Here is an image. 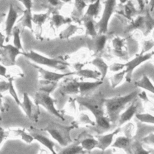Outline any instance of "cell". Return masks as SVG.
Here are the masks:
<instances>
[{
    "label": "cell",
    "instance_id": "cell-32",
    "mask_svg": "<svg viewBox=\"0 0 154 154\" xmlns=\"http://www.w3.org/2000/svg\"><path fill=\"white\" fill-rule=\"evenodd\" d=\"M82 145V148L88 151H91L97 146L98 141L93 138H87L83 140L80 142Z\"/></svg>",
    "mask_w": 154,
    "mask_h": 154
},
{
    "label": "cell",
    "instance_id": "cell-36",
    "mask_svg": "<svg viewBox=\"0 0 154 154\" xmlns=\"http://www.w3.org/2000/svg\"><path fill=\"white\" fill-rule=\"evenodd\" d=\"M126 75L125 70H123V72L118 73L114 75L112 77L110 78L112 83V88H114L116 87L119 83L122 82L123 79H124V76Z\"/></svg>",
    "mask_w": 154,
    "mask_h": 154
},
{
    "label": "cell",
    "instance_id": "cell-63",
    "mask_svg": "<svg viewBox=\"0 0 154 154\" xmlns=\"http://www.w3.org/2000/svg\"><path fill=\"white\" fill-rule=\"evenodd\" d=\"M144 2H145V5H147L149 3V0H143Z\"/></svg>",
    "mask_w": 154,
    "mask_h": 154
},
{
    "label": "cell",
    "instance_id": "cell-29",
    "mask_svg": "<svg viewBox=\"0 0 154 154\" xmlns=\"http://www.w3.org/2000/svg\"><path fill=\"white\" fill-rule=\"evenodd\" d=\"M143 143L140 140H133L131 145V152L134 154H149L150 152L143 148Z\"/></svg>",
    "mask_w": 154,
    "mask_h": 154
},
{
    "label": "cell",
    "instance_id": "cell-31",
    "mask_svg": "<svg viewBox=\"0 0 154 154\" xmlns=\"http://www.w3.org/2000/svg\"><path fill=\"white\" fill-rule=\"evenodd\" d=\"M95 53H99L104 49L107 41V37L105 34L97 35L95 38Z\"/></svg>",
    "mask_w": 154,
    "mask_h": 154
},
{
    "label": "cell",
    "instance_id": "cell-43",
    "mask_svg": "<svg viewBox=\"0 0 154 154\" xmlns=\"http://www.w3.org/2000/svg\"><path fill=\"white\" fill-rule=\"evenodd\" d=\"M134 126L131 123H128L125 126V127L123 128V131L126 137L130 138H132V132L134 130Z\"/></svg>",
    "mask_w": 154,
    "mask_h": 154
},
{
    "label": "cell",
    "instance_id": "cell-48",
    "mask_svg": "<svg viewBox=\"0 0 154 154\" xmlns=\"http://www.w3.org/2000/svg\"><path fill=\"white\" fill-rule=\"evenodd\" d=\"M10 83L9 82H6L5 81L0 82V94L8 91Z\"/></svg>",
    "mask_w": 154,
    "mask_h": 154
},
{
    "label": "cell",
    "instance_id": "cell-16",
    "mask_svg": "<svg viewBox=\"0 0 154 154\" xmlns=\"http://www.w3.org/2000/svg\"><path fill=\"white\" fill-rule=\"evenodd\" d=\"M133 139L126 137H120L116 139L115 142L112 145V147L124 150L127 153H131V145Z\"/></svg>",
    "mask_w": 154,
    "mask_h": 154
},
{
    "label": "cell",
    "instance_id": "cell-4",
    "mask_svg": "<svg viewBox=\"0 0 154 154\" xmlns=\"http://www.w3.org/2000/svg\"><path fill=\"white\" fill-rule=\"evenodd\" d=\"M34 102L37 106L38 107V106L41 105L46 108L50 113L54 115L55 116L60 118L63 121L65 120V118L54 107L55 100L51 98L49 94L42 91L37 92L35 95Z\"/></svg>",
    "mask_w": 154,
    "mask_h": 154
},
{
    "label": "cell",
    "instance_id": "cell-34",
    "mask_svg": "<svg viewBox=\"0 0 154 154\" xmlns=\"http://www.w3.org/2000/svg\"><path fill=\"white\" fill-rule=\"evenodd\" d=\"M80 29V28L76 26V25H69L65 30H64L60 33V37L61 39H67V38H68L69 37H71Z\"/></svg>",
    "mask_w": 154,
    "mask_h": 154
},
{
    "label": "cell",
    "instance_id": "cell-56",
    "mask_svg": "<svg viewBox=\"0 0 154 154\" xmlns=\"http://www.w3.org/2000/svg\"><path fill=\"white\" fill-rule=\"evenodd\" d=\"M138 3V5H139V8H140V11H142L145 8V2L143 0H137Z\"/></svg>",
    "mask_w": 154,
    "mask_h": 154
},
{
    "label": "cell",
    "instance_id": "cell-24",
    "mask_svg": "<svg viewBox=\"0 0 154 154\" xmlns=\"http://www.w3.org/2000/svg\"><path fill=\"white\" fill-rule=\"evenodd\" d=\"M92 63L99 69L100 73H101L100 80L103 81L106 76L109 66L107 65V64L104 61V60L102 58H100V57H97V58L94 59L92 61Z\"/></svg>",
    "mask_w": 154,
    "mask_h": 154
},
{
    "label": "cell",
    "instance_id": "cell-3",
    "mask_svg": "<svg viewBox=\"0 0 154 154\" xmlns=\"http://www.w3.org/2000/svg\"><path fill=\"white\" fill-rule=\"evenodd\" d=\"M105 8L100 21L95 24V29L98 31L97 35L105 34L107 32L109 20L115 11L116 0H106L103 2Z\"/></svg>",
    "mask_w": 154,
    "mask_h": 154
},
{
    "label": "cell",
    "instance_id": "cell-61",
    "mask_svg": "<svg viewBox=\"0 0 154 154\" xmlns=\"http://www.w3.org/2000/svg\"><path fill=\"white\" fill-rule=\"evenodd\" d=\"M128 1V0H119V2L121 4H124V3H126Z\"/></svg>",
    "mask_w": 154,
    "mask_h": 154
},
{
    "label": "cell",
    "instance_id": "cell-20",
    "mask_svg": "<svg viewBox=\"0 0 154 154\" xmlns=\"http://www.w3.org/2000/svg\"><path fill=\"white\" fill-rule=\"evenodd\" d=\"M73 75H76L83 79H92L96 80H100V77L101 73L97 71H94L91 69H81L79 71L73 72ZM101 81V80H100Z\"/></svg>",
    "mask_w": 154,
    "mask_h": 154
},
{
    "label": "cell",
    "instance_id": "cell-35",
    "mask_svg": "<svg viewBox=\"0 0 154 154\" xmlns=\"http://www.w3.org/2000/svg\"><path fill=\"white\" fill-rule=\"evenodd\" d=\"M49 12H47L46 14H34L32 16V21L35 25H37V27L41 28L42 25L44 23L46 19L49 17Z\"/></svg>",
    "mask_w": 154,
    "mask_h": 154
},
{
    "label": "cell",
    "instance_id": "cell-1",
    "mask_svg": "<svg viewBox=\"0 0 154 154\" xmlns=\"http://www.w3.org/2000/svg\"><path fill=\"white\" fill-rule=\"evenodd\" d=\"M139 93L138 91H134L125 96L116 97L104 100V104L107 108L108 118L113 123L118 122L120 113L126 107L129 102L135 99Z\"/></svg>",
    "mask_w": 154,
    "mask_h": 154
},
{
    "label": "cell",
    "instance_id": "cell-55",
    "mask_svg": "<svg viewBox=\"0 0 154 154\" xmlns=\"http://www.w3.org/2000/svg\"><path fill=\"white\" fill-rule=\"evenodd\" d=\"M83 66H84V64H82L80 63H77L73 65V67L76 70V71H79V70H81Z\"/></svg>",
    "mask_w": 154,
    "mask_h": 154
},
{
    "label": "cell",
    "instance_id": "cell-41",
    "mask_svg": "<svg viewBox=\"0 0 154 154\" xmlns=\"http://www.w3.org/2000/svg\"><path fill=\"white\" fill-rule=\"evenodd\" d=\"M114 49L121 50L125 46V39H121L119 37H116L112 40Z\"/></svg>",
    "mask_w": 154,
    "mask_h": 154
},
{
    "label": "cell",
    "instance_id": "cell-62",
    "mask_svg": "<svg viewBox=\"0 0 154 154\" xmlns=\"http://www.w3.org/2000/svg\"><path fill=\"white\" fill-rule=\"evenodd\" d=\"M61 2H65V3H68V2H71L72 0H60Z\"/></svg>",
    "mask_w": 154,
    "mask_h": 154
},
{
    "label": "cell",
    "instance_id": "cell-7",
    "mask_svg": "<svg viewBox=\"0 0 154 154\" xmlns=\"http://www.w3.org/2000/svg\"><path fill=\"white\" fill-rule=\"evenodd\" d=\"M153 54V51H152L150 53H148L146 54L143 55H138L135 58L133 59V60L128 61V63L125 64V67H126V69H125L126 72V80L127 82L130 83L131 81V77L133 69L137 67L141 63H142L144 61H146L151 59Z\"/></svg>",
    "mask_w": 154,
    "mask_h": 154
},
{
    "label": "cell",
    "instance_id": "cell-33",
    "mask_svg": "<svg viewBox=\"0 0 154 154\" xmlns=\"http://www.w3.org/2000/svg\"><path fill=\"white\" fill-rule=\"evenodd\" d=\"M21 33L20 30L19 29V27L17 26L14 27L12 29L11 32V35L14 36V46L18 48L20 50H23V48L22 46V44L20 41V34Z\"/></svg>",
    "mask_w": 154,
    "mask_h": 154
},
{
    "label": "cell",
    "instance_id": "cell-49",
    "mask_svg": "<svg viewBox=\"0 0 154 154\" xmlns=\"http://www.w3.org/2000/svg\"><path fill=\"white\" fill-rule=\"evenodd\" d=\"M9 136L8 131H5L3 128H0V145L2 144L3 141Z\"/></svg>",
    "mask_w": 154,
    "mask_h": 154
},
{
    "label": "cell",
    "instance_id": "cell-9",
    "mask_svg": "<svg viewBox=\"0 0 154 154\" xmlns=\"http://www.w3.org/2000/svg\"><path fill=\"white\" fill-rule=\"evenodd\" d=\"M18 12L12 4L10 5L9 12L8 14L7 19H6L5 22V33H6V38L5 41L8 42L11 36L12 29L14 28V24L16 22L17 19L18 18Z\"/></svg>",
    "mask_w": 154,
    "mask_h": 154
},
{
    "label": "cell",
    "instance_id": "cell-44",
    "mask_svg": "<svg viewBox=\"0 0 154 154\" xmlns=\"http://www.w3.org/2000/svg\"><path fill=\"white\" fill-rule=\"evenodd\" d=\"M153 41H145L143 44V48L142 52L140 54V55H143L146 52L151 49L153 47Z\"/></svg>",
    "mask_w": 154,
    "mask_h": 154
},
{
    "label": "cell",
    "instance_id": "cell-51",
    "mask_svg": "<svg viewBox=\"0 0 154 154\" xmlns=\"http://www.w3.org/2000/svg\"><path fill=\"white\" fill-rule=\"evenodd\" d=\"M113 53H114V54H115V56H116L118 57H125L126 55V53L122 49L121 50L114 49L113 50Z\"/></svg>",
    "mask_w": 154,
    "mask_h": 154
},
{
    "label": "cell",
    "instance_id": "cell-46",
    "mask_svg": "<svg viewBox=\"0 0 154 154\" xmlns=\"http://www.w3.org/2000/svg\"><path fill=\"white\" fill-rule=\"evenodd\" d=\"M79 120L81 123L83 124H91L93 126L95 125V123L92 122L88 116L85 114H81L79 117Z\"/></svg>",
    "mask_w": 154,
    "mask_h": 154
},
{
    "label": "cell",
    "instance_id": "cell-58",
    "mask_svg": "<svg viewBox=\"0 0 154 154\" xmlns=\"http://www.w3.org/2000/svg\"><path fill=\"white\" fill-rule=\"evenodd\" d=\"M150 12L153 11V7H154V0H150Z\"/></svg>",
    "mask_w": 154,
    "mask_h": 154
},
{
    "label": "cell",
    "instance_id": "cell-13",
    "mask_svg": "<svg viewBox=\"0 0 154 154\" xmlns=\"http://www.w3.org/2000/svg\"><path fill=\"white\" fill-rule=\"evenodd\" d=\"M32 20V15L31 10L26 9L23 12V15L17 22L18 23L20 24L17 26L20 29L21 33L23 31L25 27H28L33 32Z\"/></svg>",
    "mask_w": 154,
    "mask_h": 154
},
{
    "label": "cell",
    "instance_id": "cell-2",
    "mask_svg": "<svg viewBox=\"0 0 154 154\" xmlns=\"http://www.w3.org/2000/svg\"><path fill=\"white\" fill-rule=\"evenodd\" d=\"M23 55L28 57L29 59L32 60L33 61L39 64V65L49 66L51 68H56L57 69L62 70L65 69L67 66L69 65V64L67 63L66 62L57 60L56 59L48 58V57H44L34 52V51H30L29 53L23 52Z\"/></svg>",
    "mask_w": 154,
    "mask_h": 154
},
{
    "label": "cell",
    "instance_id": "cell-52",
    "mask_svg": "<svg viewBox=\"0 0 154 154\" xmlns=\"http://www.w3.org/2000/svg\"><path fill=\"white\" fill-rule=\"evenodd\" d=\"M138 96H139V97L145 102H149L150 101L149 99H148V97H147L145 92H144V91L142 92H141V93H138Z\"/></svg>",
    "mask_w": 154,
    "mask_h": 154
},
{
    "label": "cell",
    "instance_id": "cell-26",
    "mask_svg": "<svg viewBox=\"0 0 154 154\" xmlns=\"http://www.w3.org/2000/svg\"><path fill=\"white\" fill-rule=\"evenodd\" d=\"M84 149L82 148V146L79 145V143L65 146L61 149L59 153L61 154H76V153H84Z\"/></svg>",
    "mask_w": 154,
    "mask_h": 154
},
{
    "label": "cell",
    "instance_id": "cell-11",
    "mask_svg": "<svg viewBox=\"0 0 154 154\" xmlns=\"http://www.w3.org/2000/svg\"><path fill=\"white\" fill-rule=\"evenodd\" d=\"M121 130V128L119 127L111 133L105 134V135H100L97 137L98 139V143L96 147L101 149L102 151H104L108 146H109L111 145L114 137L119 132H120Z\"/></svg>",
    "mask_w": 154,
    "mask_h": 154
},
{
    "label": "cell",
    "instance_id": "cell-54",
    "mask_svg": "<svg viewBox=\"0 0 154 154\" xmlns=\"http://www.w3.org/2000/svg\"><path fill=\"white\" fill-rule=\"evenodd\" d=\"M6 69L5 66H2V65H0V75L5 76L6 78H8V76H6Z\"/></svg>",
    "mask_w": 154,
    "mask_h": 154
},
{
    "label": "cell",
    "instance_id": "cell-21",
    "mask_svg": "<svg viewBox=\"0 0 154 154\" xmlns=\"http://www.w3.org/2000/svg\"><path fill=\"white\" fill-rule=\"evenodd\" d=\"M152 132H153V127L149 126L148 125H143L141 123H138V129L137 131L136 135L132 137L133 140H140L142 138L146 137V135Z\"/></svg>",
    "mask_w": 154,
    "mask_h": 154
},
{
    "label": "cell",
    "instance_id": "cell-27",
    "mask_svg": "<svg viewBox=\"0 0 154 154\" xmlns=\"http://www.w3.org/2000/svg\"><path fill=\"white\" fill-rule=\"evenodd\" d=\"M87 6L83 0H75V8L72 12V16L74 19H79L83 15V11Z\"/></svg>",
    "mask_w": 154,
    "mask_h": 154
},
{
    "label": "cell",
    "instance_id": "cell-23",
    "mask_svg": "<svg viewBox=\"0 0 154 154\" xmlns=\"http://www.w3.org/2000/svg\"><path fill=\"white\" fill-rule=\"evenodd\" d=\"M101 10L100 0H96V2L88 5L87 12L85 13V16H88L91 17H97L99 15V13Z\"/></svg>",
    "mask_w": 154,
    "mask_h": 154
},
{
    "label": "cell",
    "instance_id": "cell-17",
    "mask_svg": "<svg viewBox=\"0 0 154 154\" xmlns=\"http://www.w3.org/2000/svg\"><path fill=\"white\" fill-rule=\"evenodd\" d=\"M30 134L34 138V139L37 140L38 142H39L45 146H46L47 148H48L54 154L56 153V152L54 150V147L56 145V144L49 138L42 135V134L35 133L34 131H30Z\"/></svg>",
    "mask_w": 154,
    "mask_h": 154
},
{
    "label": "cell",
    "instance_id": "cell-28",
    "mask_svg": "<svg viewBox=\"0 0 154 154\" xmlns=\"http://www.w3.org/2000/svg\"><path fill=\"white\" fill-rule=\"evenodd\" d=\"M134 85L137 87L143 88L152 93H154V87L149 79L146 75H143L142 79L134 82Z\"/></svg>",
    "mask_w": 154,
    "mask_h": 154
},
{
    "label": "cell",
    "instance_id": "cell-39",
    "mask_svg": "<svg viewBox=\"0 0 154 154\" xmlns=\"http://www.w3.org/2000/svg\"><path fill=\"white\" fill-rule=\"evenodd\" d=\"M57 82H50L46 83V84L41 85V88H39V91H42L48 94H50L51 92L53 91L56 88Z\"/></svg>",
    "mask_w": 154,
    "mask_h": 154
},
{
    "label": "cell",
    "instance_id": "cell-45",
    "mask_svg": "<svg viewBox=\"0 0 154 154\" xmlns=\"http://www.w3.org/2000/svg\"><path fill=\"white\" fill-rule=\"evenodd\" d=\"M140 140L142 143H145L146 144L152 145V146H153V143H154V134H153V132H152V133H149L148 134V136L146 135V137L142 138V139H140Z\"/></svg>",
    "mask_w": 154,
    "mask_h": 154
},
{
    "label": "cell",
    "instance_id": "cell-50",
    "mask_svg": "<svg viewBox=\"0 0 154 154\" xmlns=\"http://www.w3.org/2000/svg\"><path fill=\"white\" fill-rule=\"evenodd\" d=\"M18 1L22 2L23 4V5L25 6L26 9L31 10L32 5V0H18Z\"/></svg>",
    "mask_w": 154,
    "mask_h": 154
},
{
    "label": "cell",
    "instance_id": "cell-53",
    "mask_svg": "<svg viewBox=\"0 0 154 154\" xmlns=\"http://www.w3.org/2000/svg\"><path fill=\"white\" fill-rule=\"evenodd\" d=\"M46 1L51 5L53 6H57L60 3L61 1L60 0H46Z\"/></svg>",
    "mask_w": 154,
    "mask_h": 154
},
{
    "label": "cell",
    "instance_id": "cell-59",
    "mask_svg": "<svg viewBox=\"0 0 154 154\" xmlns=\"http://www.w3.org/2000/svg\"><path fill=\"white\" fill-rule=\"evenodd\" d=\"M5 17V14H2V13H0V24H1V23Z\"/></svg>",
    "mask_w": 154,
    "mask_h": 154
},
{
    "label": "cell",
    "instance_id": "cell-18",
    "mask_svg": "<svg viewBox=\"0 0 154 154\" xmlns=\"http://www.w3.org/2000/svg\"><path fill=\"white\" fill-rule=\"evenodd\" d=\"M82 20L84 22V25L86 29V35L91 36L93 39H94L97 36V32L95 29L94 18L84 15Z\"/></svg>",
    "mask_w": 154,
    "mask_h": 154
},
{
    "label": "cell",
    "instance_id": "cell-42",
    "mask_svg": "<svg viewBox=\"0 0 154 154\" xmlns=\"http://www.w3.org/2000/svg\"><path fill=\"white\" fill-rule=\"evenodd\" d=\"M16 133H17V135H20L22 140H24L25 142H26L28 143H30L32 142L34 138L32 137L30 134H28L23 131L22 130H18V131H15Z\"/></svg>",
    "mask_w": 154,
    "mask_h": 154
},
{
    "label": "cell",
    "instance_id": "cell-60",
    "mask_svg": "<svg viewBox=\"0 0 154 154\" xmlns=\"http://www.w3.org/2000/svg\"><path fill=\"white\" fill-rule=\"evenodd\" d=\"M2 96L1 94H0V109H2Z\"/></svg>",
    "mask_w": 154,
    "mask_h": 154
},
{
    "label": "cell",
    "instance_id": "cell-12",
    "mask_svg": "<svg viewBox=\"0 0 154 154\" xmlns=\"http://www.w3.org/2000/svg\"><path fill=\"white\" fill-rule=\"evenodd\" d=\"M138 105L136 104V101L134 100L133 101L132 104L127 108L126 111H125L122 114L119 118L118 120V126L120 127L121 126L126 123L127 121H129L133 116L137 113V111Z\"/></svg>",
    "mask_w": 154,
    "mask_h": 154
},
{
    "label": "cell",
    "instance_id": "cell-14",
    "mask_svg": "<svg viewBox=\"0 0 154 154\" xmlns=\"http://www.w3.org/2000/svg\"><path fill=\"white\" fill-rule=\"evenodd\" d=\"M59 91L63 94H76L79 93L77 81L73 80L69 82H65L64 84L60 85Z\"/></svg>",
    "mask_w": 154,
    "mask_h": 154
},
{
    "label": "cell",
    "instance_id": "cell-30",
    "mask_svg": "<svg viewBox=\"0 0 154 154\" xmlns=\"http://www.w3.org/2000/svg\"><path fill=\"white\" fill-rule=\"evenodd\" d=\"M144 20H145V30L143 32L145 36H146L153 29L154 25V21L153 18L152 17L150 10L149 9L146 10L145 16H144Z\"/></svg>",
    "mask_w": 154,
    "mask_h": 154
},
{
    "label": "cell",
    "instance_id": "cell-10",
    "mask_svg": "<svg viewBox=\"0 0 154 154\" xmlns=\"http://www.w3.org/2000/svg\"><path fill=\"white\" fill-rule=\"evenodd\" d=\"M32 65L34 66V67H35L36 69H37L38 72L41 73V75L39 76V78L42 79V80L46 81V82H58L61 79L64 78V77H65L66 76L73 75V72L66 73V74L57 73L55 72L48 71V70L44 69L42 68H41L40 66H38L37 65H32Z\"/></svg>",
    "mask_w": 154,
    "mask_h": 154
},
{
    "label": "cell",
    "instance_id": "cell-19",
    "mask_svg": "<svg viewBox=\"0 0 154 154\" xmlns=\"http://www.w3.org/2000/svg\"><path fill=\"white\" fill-rule=\"evenodd\" d=\"M140 30L142 32H145V20L144 16H138L135 20L130 23L128 26H127L125 29V32L128 33L131 32L134 30Z\"/></svg>",
    "mask_w": 154,
    "mask_h": 154
},
{
    "label": "cell",
    "instance_id": "cell-22",
    "mask_svg": "<svg viewBox=\"0 0 154 154\" xmlns=\"http://www.w3.org/2000/svg\"><path fill=\"white\" fill-rule=\"evenodd\" d=\"M95 122L96 123L94 126H96L97 128V130L98 131L97 132L99 133H100V131L102 133L104 131L108 130L111 127L110 120L108 116L105 117L103 116L95 119Z\"/></svg>",
    "mask_w": 154,
    "mask_h": 154
},
{
    "label": "cell",
    "instance_id": "cell-37",
    "mask_svg": "<svg viewBox=\"0 0 154 154\" xmlns=\"http://www.w3.org/2000/svg\"><path fill=\"white\" fill-rule=\"evenodd\" d=\"M137 118L142 123H154V118L152 115L146 113V114H138L136 113Z\"/></svg>",
    "mask_w": 154,
    "mask_h": 154
},
{
    "label": "cell",
    "instance_id": "cell-6",
    "mask_svg": "<svg viewBox=\"0 0 154 154\" xmlns=\"http://www.w3.org/2000/svg\"><path fill=\"white\" fill-rule=\"evenodd\" d=\"M52 137L58 142L63 147L66 146L69 144V141L72 142L69 138V129L67 127H62L60 125L49 126L46 129Z\"/></svg>",
    "mask_w": 154,
    "mask_h": 154
},
{
    "label": "cell",
    "instance_id": "cell-15",
    "mask_svg": "<svg viewBox=\"0 0 154 154\" xmlns=\"http://www.w3.org/2000/svg\"><path fill=\"white\" fill-rule=\"evenodd\" d=\"M102 81H96L95 82H78L77 84L79 85V92L82 95H84L86 94L94 91L96 88L102 84Z\"/></svg>",
    "mask_w": 154,
    "mask_h": 154
},
{
    "label": "cell",
    "instance_id": "cell-38",
    "mask_svg": "<svg viewBox=\"0 0 154 154\" xmlns=\"http://www.w3.org/2000/svg\"><path fill=\"white\" fill-rule=\"evenodd\" d=\"M14 77H10V78H8V82H9V83H10L8 91H9V92L11 95L12 97H14V99L15 100L17 105L19 106H21L22 102H20V100H19V99L18 97V95H17V94L15 92V90L14 89V85H13V81H14Z\"/></svg>",
    "mask_w": 154,
    "mask_h": 154
},
{
    "label": "cell",
    "instance_id": "cell-5",
    "mask_svg": "<svg viewBox=\"0 0 154 154\" xmlns=\"http://www.w3.org/2000/svg\"><path fill=\"white\" fill-rule=\"evenodd\" d=\"M18 54H22L23 52H20L14 46L11 44L0 47V63L3 66H11L15 65V59Z\"/></svg>",
    "mask_w": 154,
    "mask_h": 154
},
{
    "label": "cell",
    "instance_id": "cell-47",
    "mask_svg": "<svg viewBox=\"0 0 154 154\" xmlns=\"http://www.w3.org/2000/svg\"><path fill=\"white\" fill-rule=\"evenodd\" d=\"M125 68V64L121 63H114L109 67L110 70L112 72H118L119 70L123 69Z\"/></svg>",
    "mask_w": 154,
    "mask_h": 154
},
{
    "label": "cell",
    "instance_id": "cell-8",
    "mask_svg": "<svg viewBox=\"0 0 154 154\" xmlns=\"http://www.w3.org/2000/svg\"><path fill=\"white\" fill-rule=\"evenodd\" d=\"M27 116L30 121H34L37 122L38 116L39 115V108L36 105H34L29 97L27 93H23V101L21 104L20 106Z\"/></svg>",
    "mask_w": 154,
    "mask_h": 154
},
{
    "label": "cell",
    "instance_id": "cell-40",
    "mask_svg": "<svg viewBox=\"0 0 154 154\" xmlns=\"http://www.w3.org/2000/svg\"><path fill=\"white\" fill-rule=\"evenodd\" d=\"M125 10L126 16L129 18H131V17L134 16L137 13V11L135 8H134L131 2H128L127 5L125 6Z\"/></svg>",
    "mask_w": 154,
    "mask_h": 154
},
{
    "label": "cell",
    "instance_id": "cell-57",
    "mask_svg": "<svg viewBox=\"0 0 154 154\" xmlns=\"http://www.w3.org/2000/svg\"><path fill=\"white\" fill-rule=\"evenodd\" d=\"M5 39V36H3L1 32H0V47H2L3 46V44L4 42V41Z\"/></svg>",
    "mask_w": 154,
    "mask_h": 154
},
{
    "label": "cell",
    "instance_id": "cell-25",
    "mask_svg": "<svg viewBox=\"0 0 154 154\" xmlns=\"http://www.w3.org/2000/svg\"><path fill=\"white\" fill-rule=\"evenodd\" d=\"M70 22H72L71 18H65L62 15L58 14H54L52 18H51L50 23L51 25H53V26L57 29L61 27V25L64 24L69 23Z\"/></svg>",
    "mask_w": 154,
    "mask_h": 154
}]
</instances>
